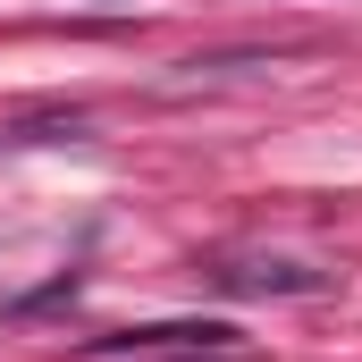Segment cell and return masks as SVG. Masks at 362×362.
<instances>
[{
  "label": "cell",
  "mask_w": 362,
  "mask_h": 362,
  "mask_svg": "<svg viewBox=\"0 0 362 362\" xmlns=\"http://www.w3.org/2000/svg\"><path fill=\"white\" fill-rule=\"evenodd\" d=\"M228 295H320L329 278L320 270H295V262H245V270H219Z\"/></svg>",
  "instance_id": "2"
},
{
  "label": "cell",
  "mask_w": 362,
  "mask_h": 362,
  "mask_svg": "<svg viewBox=\"0 0 362 362\" xmlns=\"http://www.w3.org/2000/svg\"><path fill=\"white\" fill-rule=\"evenodd\" d=\"M93 354H236V329L228 320H152V329L93 337Z\"/></svg>",
  "instance_id": "1"
}]
</instances>
